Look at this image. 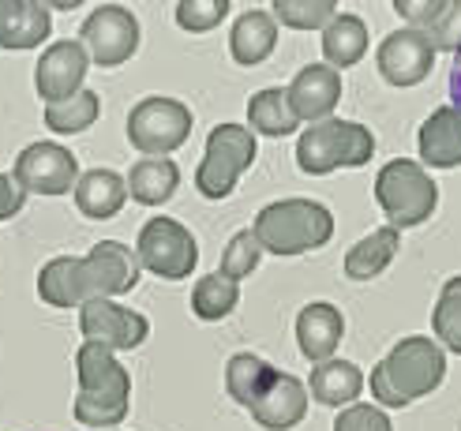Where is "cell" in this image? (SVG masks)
I'll return each mask as SVG.
<instances>
[{
	"label": "cell",
	"mask_w": 461,
	"mask_h": 431,
	"mask_svg": "<svg viewBox=\"0 0 461 431\" xmlns=\"http://www.w3.org/2000/svg\"><path fill=\"white\" fill-rule=\"evenodd\" d=\"M375 202L386 214L390 229H417L435 211H439V184L435 176L412 162V157H394L375 173Z\"/></svg>",
	"instance_id": "cell-5"
},
{
	"label": "cell",
	"mask_w": 461,
	"mask_h": 431,
	"mask_svg": "<svg viewBox=\"0 0 461 431\" xmlns=\"http://www.w3.org/2000/svg\"><path fill=\"white\" fill-rule=\"evenodd\" d=\"M79 334L109 353H135L150 337V319L121 301H90L79 308Z\"/></svg>",
	"instance_id": "cell-11"
},
{
	"label": "cell",
	"mask_w": 461,
	"mask_h": 431,
	"mask_svg": "<svg viewBox=\"0 0 461 431\" xmlns=\"http://www.w3.org/2000/svg\"><path fill=\"white\" fill-rule=\"evenodd\" d=\"M135 259L161 282H184V278H192V270L199 266V244L184 221L158 214V218L143 221L140 237H135Z\"/></svg>",
	"instance_id": "cell-8"
},
{
	"label": "cell",
	"mask_w": 461,
	"mask_h": 431,
	"mask_svg": "<svg viewBox=\"0 0 461 431\" xmlns=\"http://www.w3.org/2000/svg\"><path fill=\"white\" fill-rule=\"evenodd\" d=\"M375 131L360 121L327 117L319 124H308L296 139V166L308 176H327L338 169H360L375 154Z\"/></svg>",
	"instance_id": "cell-4"
},
{
	"label": "cell",
	"mask_w": 461,
	"mask_h": 431,
	"mask_svg": "<svg viewBox=\"0 0 461 431\" xmlns=\"http://www.w3.org/2000/svg\"><path fill=\"white\" fill-rule=\"evenodd\" d=\"M124 188L131 202H140V207H161L180 188V166L173 157H143V162H135L128 169Z\"/></svg>",
	"instance_id": "cell-25"
},
{
	"label": "cell",
	"mask_w": 461,
	"mask_h": 431,
	"mask_svg": "<svg viewBox=\"0 0 461 431\" xmlns=\"http://www.w3.org/2000/svg\"><path fill=\"white\" fill-rule=\"evenodd\" d=\"M447 379V353L428 334H409L372 368V398L379 409H405V405L435 394Z\"/></svg>",
	"instance_id": "cell-1"
},
{
	"label": "cell",
	"mask_w": 461,
	"mask_h": 431,
	"mask_svg": "<svg viewBox=\"0 0 461 431\" xmlns=\"http://www.w3.org/2000/svg\"><path fill=\"white\" fill-rule=\"evenodd\" d=\"M274 45H278V22L267 8H248L237 15L233 31H229V53L240 67H256L263 64Z\"/></svg>",
	"instance_id": "cell-23"
},
{
	"label": "cell",
	"mask_w": 461,
	"mask_h": 431,
	"mask_svg": "<svg viewBox=\"0 0 461 431\" xmlns=\"http://www.w3.org/2000/svg\"><path fill=\"white\" fill-rule=\"evenodd\" d=\"M274 22L289 31H322L338 15L334 0H274Z\"/></svg>",
	"instance_id": "cell-32"
},
{
	"label": "cell",
	"mask_w": 461,
	"mask_h": 431,
	"mask_svg": "<svg viewBox=\"0 0 461 431\" xmlns=\"http://www.w3.org/2000/svg\"><path fill=\"white\" fill-rule=\"evenodd\" d=\"M375 67L390 86H417L435 67V45L428 41L424 31H412V27L390 31L375 49Z\"/></svg>",
	"instance_id": "cell-13"
},
{
	"label": "cell",
	"mask_w": 461,
	"mask_h": 431,
	"mask_svg": "<svg viewBox=\"0 0 461 431\" xmlns=\"http://www.w3.org/2000/svg\"><path fill=\"white\" fill-rule=\"evenodd\" d=\"M398 247H402V233L390 229V225H379V229L360 237L349 252H345V263H341L345 278H349V282H372V278H379L383 270L394 263Z\"/></svg>",
	"instance_id": "cell-26"
},
{
	"label": "cell",
	"mask_w": 461,
	"mask_h": 431,
	"mask_svg": "<svg viewBox=\"0 0 461 431\" xmlns=\"http://www.w3.org/2000/svg\"><path fill=\"white\" fill-rule=\"evenodd\" d=\"M124 128H128V143L143 157H169L173 150H180L192 139L195 117L180 98L150 94L131 105Z\"/></svg>",
	"instance_id": "cell-7"
},
{
	"label": "cell",
	"mask_w": 461,
	"mask_h": 431,
	"mask_svg": "<svg viewBox=\"0 0 461 431\" xmlns=\"http://www.w3.org/2000/svg\"><path fill=\"white\" fill-rule=\"evenodd\" d=\"M443 8H447V0H394V12L412 31H428L431 22L443 15Z\"/></svg>",
	"instance_id": "cell-37"
},
{
	"label": "cell",
	"mask_w": 461,
	"mask_h": 431,
	"mask_svg": "<svg viewBox=\"0 0 461 431\" xmlns=\"http://www.w3.org/2000/svg\"><path fill=\"white\" fill-rule=\"evenodd\" d=\"M345 337V315L330 301H312L296 311V346H301L308 364L330 360Z\"/></svg>",
	"instance_id": "cell-17"
},
{
	"label": "cell",
	"mask_w": 461,
	"mask_h": 431,
	"mask_svg": "<svg viewBox=\"0 0 461 431\" xmlns=\"http://www.w3.org/2000/svg\"><path fill=\"white\" fill-rule=\"evenodd\" d=\"M176 27L188 34H211L218 22L229 15V0H180L173 8Z\"/></svg>",
	"instance_id": "cell-34"
},
{
	"label": "cell",
	"mask_w": 461,
	"mask_h": 431,
	"mask_svg": "<svg viewBox=\"0 0 461 431\" xmlns=\"http://www.w3.org/2000/svg\"><path fill=\"white\" fill-rule=\"evenodd\" d=\"M428 41L435 45V53H461V0H447L443 15L431 22V27L424 31Z\"/></svg>",
	"instance_id": "cell-36"
},
{
	"label": "cell",
	"mask_w": 461,
	"mask_h": 431,
	"mask_svg": "<svg viewBox=\"0 0 461 431\" xmlns=\"http://www.w3.org/2000/svg\"><path fill=\"white\" fill-rule=\"evenodd\" d=\"M79 391L72 401V417L90 431H113L131 413V372L117 353L95 342H83L76 353Z\"/></svg>",
	"instance_id": "cell-2"
},
{
	"label": "cell",
	"mask_w": 461,
	"mask_h": 431,
	"mask_svg": "<svg viewBox=\"0 0 461 431\" xmlns=\"http://www.w3.org/2000/svg\"><path fill=\"white\" fill-rule=\"evenodd\" d=\"M251 233H256L263 252L296 259V256L319 252V247H327L334 240V214L319 199L293 195V199L267 202L256 214V221H251Z\"/></svg>",
	"instance_id": "cell-3"
},
{
	"label": "cell",
	"mask_w": 461,
	"mask_h": 431,
	"mask_svg": "<svg viewBox=\"0 0 461 431\" xmlns=\"http://www.w3.org/2000/svg\"><path fill=\"white\" fill-rule=\"evenodd\" d=\"M113 431H121V427H113Z\"/></svg>",
	"instance_id": "cell-40"
},
{
	"label": "cell",
	"mask_w": 461,
	"mask_h": 431,
	"mask_svg": "<svg viewBox=\"0 0 461 431\" xmlns=\"http://www.w3.org/2000/svg\"><path fill=\"white\" fill-rule=\"evenodd\" d=\"M417 150L424 169H457L461 166V112L439 105L417 131Z\"/></svg>",
	"instance_id": "cell-20"
},
{
	"label": "cell",
	"mask_w": 461,
	"mask_h": 431,
	"mask_svg": "<svg viewBox=\"0 0 461 431\" xmlns=\"http://www.w3.org/2000/svg\"><path fill=\"white\" fill-rule=\"evenodd\" d=\"M90 72V57L79 45V38H60L45 49L34 64V90L45 105H60L72 94H79Z\"/></svg>",
	"instance_id": "cell-12"
},
{
	"label": "cell",
	"mask_w": 461,
	"mask_h": 431,
	"mask_svg": "<svg viewBox=\"0 0 461 431\" xmlns=\"http://www.w3.org/2000/svg\"><path fill=\"white\" fill-rule=\"evenodd\" d=\"M304 387H308V398H315L319 405H327V409H345V405L360 401L367 379L353 360L330 356V360H322V364L312 368V379Z\"/></svg>",
	"instance_id": "cell-22"
},
{
	"label": "cell",
	"mask_w": 461,
	"mask_h": 431,
	"mask_svg": "<svg viewBox=\"0 0 461 431\" xmlns=\"http://www.w3.org/2000/svg\"><path fill=\"white\" fill-rule=\"evenodd\" d=\"M278 375L282 372L274 368L270 360H263L259 353H233L225 360V391L237 405H244V409H251V405L274 387Z\"/></svg>",
	"instance_id": "cell-27"
},
{
	"label": "cell",
	"mask_w": 461,
	"mask_h": 431,
	"mask_svg": "<svg viewBox=\"0 0 461 431\" xmlns=\"http://www.w3.org/2000/svg\"><path fill=\"white\" fill-rule=\"evenodd\" d=\"M72 199L83 218L90 221H109L124 211L128 202V188H124V176L117 169H83L76 188H72Z\"/></svg>",
	"instance_id": "cell-21"
},
{
	"label": "cell",
	"mask_w": 461,
	"mask_h": 431,
	"mask_svg": "<svg viewBox=\"0 0 461 431\" xmlns=\"http://www.w3.org/2000/svg\"><path fill=\"white\" fill-rule=\"evenodd\" d=\"M102 117V98L98 90L83 86L79 94H72L60 105H45V128L53 135H83L86 128H95Z\"/></svg>",
	"instance_id": "cell-29"
},
{
	"label": "cell",
	"mask_w": 461,
	"mask_h": 431,
	"mask_svg": "<svg viewBox=\"0 0 461 431\" xmlns=\"http://www.w3.org/2000/svg\"><path fill=\"white\" fill-rule=\"evenodd\" d=\"M259 263H263V247H259L256 233H251V229H240L233 240L225 244V256H221L218 274L240 285L244 278H251V274H256V270H259Z\"/></svg>",
	"instance_id": "cell-33"
},
{
	"label": "cell",
	"mask_w": 461,
	"mask_h": 431,
	"mask_svg": "<svg viewBox=\"0 0 461 431\" xmlns=\"http://www.w3.org/2000/svg\"><path fill=\"white\" fill-rule=\"evenodd\" d=\"M23 207H27V195H23V188L12 180V173H0V221L15 218Z\"/></svg>",
	"instance_id": "cell-38"
},
{
	"label": "cell",
	"mask_w": 461,
	"mask_h": 431,
	"mask_svg": "<svg viewBox=\"0 0 461 431\" xmlns=\"http://www.w3.org/2000/svg\"><path fill=\"white\" fill-rule=\"evenodd\" d=\"M140 19L124 4H98L79 27V45L86 49L90 64L98 67H121L140 53Z\"/></svg>",
	"instance_id": "cell-9"
},
{
	"label": "cell",
	"mask_w": 461,
	"mask_h": 431,
	"mask_svg": "<svg viewBox=\"0 0 461 431\" xmlns=\"http://www.w3.org/2000/svg\"><path fill=\"white\" fill-rule=\"evenodd\" d=\"M259 154V139L244 124H218L206 135L203 162L195 169V192L211 202H221L233 195L240 176L251 169Z\"/></svg>",
	"instance_id": "cell-6"
},
{
	"label": "cell",
	"mask_w": 461,
	"mask_h": 431,
	"mask_svg": "<svg viewBox=\"0 0 461 431\" xmlns=\"http://www.w3.org/2000/svg\"><path fill=\"white\" fill-rule=\"evenodd\" d=\"M240 304V285L214 274H203L192 289V315L199 323H221L225 315H233Z\"/></svg>",
	"instance_id": "cell-30"
},
{
	"label": "cell",
	"mask_w": 461,
	"mask_h": 431,
	"mask_svg": "<svg viewBox=\"0 0 461 431\" xmlns=\"http://www.w3.org/2000/svg\"><path fill=\"white\" fill-rule=\"evenodd\" d=\"M79 157L72 147L64 143H31L23 147L15 166H12V180L23 188V195H45V199H57L68 195L79 180Z\"/></svg>",
	"instance_id": "cell-10"
},
{
	"label": "cell",
	"mask_w": 461,
	"mask_h": 431,
	"mask_svg": "<svg viewBox=\"0 0 461 431\" xmlns=\"http://www.w3.org/2000/svg\"><path fill=\"white\" fill-rule=\"evenodd\" d=\"M38 301L50 308H83L90 304V285H86V270L83 256H53L38 270Z\"/></svg>",
	"instance_id": "cell-19"
},
{
	"label": "cell",
	"mask_w": 461,
	"mask_h": 431,
	"mask_svg": "<svg viewBox=\"0 0 461 431\" xmlns=\"http://www.w3.org/2000/svg\"><path fill=\"white\" fill-rule=\"evenodd\" d=\"M367 45H372V38H367V22L353 12H338L327 27H322V64L334 67V72L341 76L345 67H357L364 60Z\"/></svg>",
	"instance_id": "cell-24"
},
{
	"label": "cell",
	"mask_w": 461,
	"mask_h": 431,
	"mask_svg": "<svg viewBox=\"0 0 461 431\" xmlns=\"http://www.w3.org/2000/svg\"><path fill=\"white\" fill-rule=\"evenodd\" d=\"M285 98H289L293 117L301 124H319L334 117V109L341 102V76L327 64H308L285 86Z\"/></svg>",
	"instance_id": "cell-15"
},
{
	"label": "cell",
	"mask_w": 461,
	"mask_h": 431,
	"mask_svg": "<svg viewBox=\"0 0 461 431\" xmlns=\"http://www.w3.org/2000/svg\"><path fill=\"white\" fill-rule=\"evenodd\" d=\"M83 270H86V285L95 301H117L121 292H131L140 285V274H143L135 252L121 240H98L83 256Z\"/></svg>",
	"instance_id": "cell-14"
},
{
	"label": "cell",
	"mask_w": 461,
	"mask_h": 431,
	"mask_svg": "<svg viewBox=\"0 0 461 431\" xmlns=\"http://www.w3.org/2000/svg\"><path fill=\"white\" fill-rule=\"evenodd\" d=\"M308 387L304 379H296L289 372H282L278 379H274V387L251 405V420H256L259 427L267 431H293L296 424H301L308 417Z\"/></svg>",
	"instance_id": "cell-18"
},
{
	"label": "cell",
	"mask_w": 461,
	"mask_h": 431,
	"mask_svg": "<svg viewBox=\"0 0 461 431\" xmlns=\"http://www.w3.org/2000/svg\"><path fill=\"white\" fill-rule=\"evenodd\" d=\"M251 135H267V139H282V135H293L301 128V121L293 117L285 86H263L248 98V124Z\"/></svg>",
	"instance_id": "cell-28"
},
{
	"label": "cell",
	"mask_w": 461,
	"mask_h": 431,
	"mask_svg": "<svg viewBox=\"0 0 461 431\" xmlns=\"http://www.w3.org/2000/svg\"><path fill=\"white\" fill-rule=\"evenodd\" d=\"M450 105L461 112V53L450 64Z\"/></svg>",
	"instance_id": "cell-39"
},
{
	"label": "cell",
	"mask_w": 461,
	"mask_h": 431,
	"mask_svg": "<svg viewBox=\"0 0 461 431\" xmlns=\"http://www.w3.org/2000/svg\"><path fill=\"white\" fill-rule=\"evenodd\" d=\"M334 431H394V424H390V413L379 409V405L357 401V405H345L334 417Z\"/></svg>",
	"instance_id": "cell-35"
},
{
	"label": "cell",
	"mask_w": 461,
	"mask_h": 431,
	"mask_svg": "<svg viewBox=\"0 0 461 431\" xmlns=\"http://www.w3.org/2000/svg\"><path fill=\"white\" fill-rule=\"evenodd\" d=\"M431 334L443 346V353L461 356V274L439 289V301L431 308Z\"/></svg>",
	"instance_id": "cell-31"
},
{
	"label": "cell",
	"mask_w": 461,
	"mask_h": 431,
	"mask_svg": "<svg viewBox=\"0 0 461 431\" xmlns=\"http://www.w3.org/2000/svg\"><path fill=\"white\" fill-rule=\"evenodd\" d=\"M53 34V12L41 0H0V49H41Z\"/></svg>",
	"instance_id": "cell-16"
}]
</instances>
